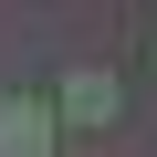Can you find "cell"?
Returning a JSON list of instances; mask_svg holds the SVG:
<instances>
[{
  "label": "cell",
  "instance_id": "cell-1",
  "mask_svg": "<svg viewBox=\"0 0 157 157\" xmlns=\"http://www.w3.org/2000/svg\"><path fill=\"white\" fill-rule=\"evenodd\" d=\"M63 115H73V126H115V115H126V84H115L105 63H73V73H63Z\"/></svg>",
  "mask_w": 157,
  "mask_h": 157
},
{
  "label": "cell",
  "instance_id": "cell-2",
  "mask_svg": "<svg viewBox=\"0 0 157 157\" xmlns=\"http://www.w3.org/2000/svg\"><path fill=\"white\" fill-rule=\"evenodd\" d=\"M0 157H52V115L42 105H0Z\"/></svg>",
  "mask_w": 157,
  "mask_h": 157
}]
</instances>
